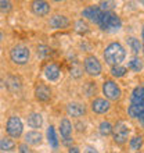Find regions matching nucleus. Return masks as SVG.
<instances>
[{"label": "nucleus", "instance_id": "obj_1", "mask_svg": "<svg viewBox=\"0 0 144 153\" xmlns=\"http://www.w3.org/2000/svg\"><path fill=\"white\" fill-rule=\"evenodd\" d=\"M125 56H126V52H125L123 46L120 43H118V42H114V43L108 45L104 50L105 61L111 65H119L123 61Z\"/></svg>", "mask_w": 144, "mask_h": 153}, {"label": "nucleus", "instance_id": "obj_24", "mask_svg": "<svg viewBox=\"0 0 144 153\" xmlns=\"http://www.w3.org/2000/svg\"><path fill=\"white\" fill-rule=\"evenodd\" d=\"M126 73H128V70L125 68V67H122V65H114V67L111 68V74L114 76H116V78L123 76Z\"/></svg>", "mask_w": 144, "mask_h": 153}, {"label": "nucleus", "instance_id": "obj_13", "mask_svg": "<svg viewBox=\"0 0 144 153\" xmlns=\"http://www.w3.org/2000/svg\"><path fill=\"white\" fill-rule=\"evenodd\" d=\"M32 10L36 16H47L48 11H50V6H48L47 1H33Z\"/></svg>", "mask_w": 144, "mask_h": 153}, {"label": "nucleus", "instance_id": "obj_7", "mask_svg": "<svg viewBox=\"0 0 144 153\" xmlns=\"http://www.w3.org/2000/svg\"><path fill=\"white\" fill-rule=\"evenodd\" d=\"M7 132L10 137L18 138L22 134V123H21L20 117L12 116L7 121Z\"/></svg>", "mask_w": 144, "mask_h": 153}, {"label": "nucleus", "instance_id": "obj_17", "mask_svg": "<svg viewBox=\"0 0 144 153\" xmlns=\"http://www.w3.org/2000/svg\"><path fill=\"white\" fill-rule=\"evenodd\" d=\"M130 100H132V103H144V84L137 86L133 91Z\"/></svg>", "mask_w": 144, "mask_h": 153}, {"label": "nucleus", "instance_id": "obj_25", "mask_svg": "<svg viewBox=\"0 0 144 153\" xmlns=\"http://www.w3.org/2000/svg\"><path fill=\"white\" fill-rule=\"evenodd\" d=\"M7 86L11 89V91H18V89L21 88V82L17 76H11V78H8V81H7Z\"/></svg>", "mask_w": 144, "mask_h": 153}, {"label": "nucleus", "instance_id": "obj_2", "mask_svg": "<svg viewBox=\"0 0 144 153\" xmlns=\"http://www.w3.org/2000/svg\"><path fill=\"white\" fill-rule=\"evenodd\" d=\"M98 25H100V28L103 31H116V29L120 28L122 22H120V18L115 13L105 11L103 13V17H101Z\"/></svg>", "mask_w": 144, "mask_h": 153}, {"label": "nucleus", "instance_id": "obj_19", "mask_svg": "<svg viewBox=\"0 0 144 153\" xmlns=\"http://www.w3.org/2000/svg\"><path fill=\"white\" fill-rule=\"evenodd\" d=\"M25 141L29 145H37L42 142V135L37 131H29L26 135H25Z\"/></svg>", "mask_w": 144, "mask_h": 153}, {"label": "nucleus", "instance_id": "obj_16", "mask_svg": "<svg viewBox=\"0 0 144 153\" xmlns=\"http://www.w3.org/2000/svg\"><path fill=\"white\" fill-rule=\"evenodd\" d=\"M60 132H61V137L64 139H68L71 137V132H72V124L69 123L68 118H64L61 121L60 124Z\"/></svg>", "mask_w": 144, "mask_h": 153}, {"label": "nucleus", "instance_id": "obj_23", "mask_svg": "<svg viewBox=\"0 0 144 153\" xmlns=\"http://www.w3.org/2000/svg\"><path fill=\"white\" fill-rule=\"evenodd\" d=\"M98 129H100V134L104 135V137L112 134V125H111V123H108V121H103L100 124V128Z\"/></svg>", "mask_w": 144, "mask_h": 153}, {"label": "nucleus", "instance_id": "obj_11", "mask_svg": "<svg viewBox=\"0 0 144 153\" xmlns=\"http://www.w3.org/2000/svg\"><path fill=\"white\" fill-rule=\"evenodd\" d=\"M69 25V21L67 17L60 16V14H56L50 18V27H53L54 29H64Z\"/></svg>", "mask_w": 144, "mask_h": 153}, {"label": "nucleus", "instance_id": "obj_33", "mask_svg": "<svg viewBox=\"0 0 144 153\" xmlns=\"http://www.w3.org/2000/svg\"><path fill=\"white\" fill-rule=\"evenodd\" d=\"M20 152L21 153H31V150H29V148L26 145H20Z\"/></svg>", "mask_w": 144, "mask_h": 153}, {"label": "nucleus", "instance_id": "obj_35", "mask_svg": "<svg viewBox=\"0 0 144 153\" xmlns=\"http://www.w3.org/2000/svg\"><path fill=\"white\" fill-rule=\"evenodd\" d=\"M68 153H80L79 149L76 148V146H73V148H69V152Z\"/></svg>", "mask_w": 144, "mask_h": 153}, {"label": "nucleus", "instance_id": "obj_3", "mask_svg": "<svg viewBox=\"0 0 144 153\" xmlns=\"http://www.w3.org/2000/svg\"><path fill=\"white\" fill-rule=\"evenodd\" d=\"M10 56H11V60L15 63V64H25V63H28L29 60V50L28 48H25L22 45H18V46H14L10 53Z\"/></svg>", "mask_w": 144, "mask_h": 153}, {"label": "nucleus", "instance_id": "obj_26", "mask_svg": "<svg viewBox=\"0 0 144 153\" xmlns=\"http://www.w3.org/2000/svg\"><path fill=\"white\" fill-rule=\"evenodd\" d=\"M129 68H132L133 71L139 73L143 68V63H141L140 59H132V60L129 61Z\"/></svg>", "mask_w": 144, "mask_h": 153}, {"label": "nucleus", "instance_id": "obj_8", "mask_svg": "<svg viewBox=\"0 0 144 153\" xmlns=\"http://www.w3.org/2000/svg\"><path fill=\"white\" fill-rule=\"evenodd\" d=\"M83 17H86L87 20L93 21V22H96L98 24L101 20V17H103V11L100 10V7H94V6H90V7H86L83 10Z\"/></svg>", "mask_w": 144, "mask_h": 153}, {"label": "nucleus", "instance_id": "obj_32", "mask_svg": "<svg viewBox=\"0 0 144 153\" xmlns=\"http://www.w3.org/2000/svg\"><path fill=\"white\" fill-rule=\"evenodd\" d=\"M112 4H114V1H101L100 3V10L103 11V10H108L109 7H112Z\"/></svg>", "mask_w": 144, "mask_h": 153}, {"label": "nucleus", "instance_id": "obj_5", "mask_svg": "<svg viewBox=\"0 0 144 153\" xmlns=\"http://www.w3.org/2000/svg\"><path fill=\"white\" fill-rule=\"evenodd\" d=\"M112 134H114V141L116 143H125V142L128 141V135H129V128L128 125L125 124L123 121H119V123H116L115 127H112Z\"/></svg>", "mask_w": 144, "mask_h": 153}, {"label": "nucleus", "instance_id": "obj_27", "mask_svg": "<svg viewBox=\"0 0 144 153\" xmlns=\"http://www.w3.org/2000/svg\"><path fill=\"white\" fill-rule=\"evenodd\" d=\"M143 146V138L141 137H134L133 139H130V148L133 150H139Z\"/></svg>", "mask_w": 144, "mask_h": 153}, {"label": "nucleus", "instance_id": "obj_22", "mask_svg": "<svg viewBox=\"0 0 144 153\" xmlns=\"http://www.w3.org/2000/svg\"><path fill=\"white\" fill-rule=\"evenodd\" d=\"M128 45L130 46V49H132V52L133 53H139L141 50V43H140V40L136 39V38H129L128 39Z\"/></svg>", "mask_w": 144, "mask_h": 153}, {"label": "nucleus", "instance_id": "obj_9", "mask_svg": "<svg viewBox=\"0 0 144 153\" xmlns=\"http://www.w3.org/2000/svg\"><path fill=\"white\" fill-rule=\"evenodd\" d=\"M92 110L97 114H104L109 110V102L101 97H97L92 102Z\"/></svg>", "mask_w": 144, "mask_h": 153}, {"label": "nucleus", "instance_id": "obj_37", "mask_svg": "<svg viewBox=\"0 0 144 153\" xmlns=\"http://www.w3.org/2000/svg\"><path fill=\"white\" fill-rule=\"evenodd\" d=\"M143 40H144V27H143Z\"/></svg>", "mask_w": 144, "mask_h": 153}, {"label": "nucleus", "instance_id": "obj_30", "mask_svg": "<svg viewBox=\"0 0 144 153\" xmlns=\"http://www.w3.org/2000/svg\"><path fill=\"white\" fill-rule=\"evenodd\" d=\"M71 74L75 76V78H79V76L82 75V68H80L79 65H75V67H72Z\"/></svg>", "mask_w": 144, "mask_h": 153}, {"label": "nucleus", "instance_id": "obj_36", "mask_svg": "<svg viewBox=\"0 0 144 153\" xmlns=\"http://www.w3.org/2000/svg\"><path fill=\"white\" fill-rule=\"evenodd\" d=\"M1 39H3V33L0 32V40H1Z\"/></svg>", "mask_w": 144, "mask_h": 153}, {"label": "nucleus", "instance_id": "obj_31", "mask_svg": "<svg viewBox=\"0 0 144 153\" xmlns=\"http://www.w3.org/2000/svg\"><path fill=\"white\" fill-rule=\"evenodd\" d=\"M37 54H39L40 57H44L46 54H48V48H46V46H40V48L37 49Z\"/></svg>", "mask_w": 144, "mask_h": 153}, {"label": "nucleus", "instance_id": "obj_12", "mask_svg": "<svg viewBox=\"0 0 144 153\" xmlns=\"http://www.w3.org/2000/svg\"><path fill=\"white\" fill-rule=\"evenodd\" d=\"M35 96H36V99L40 102H47L48 99L51 97V91H50V88L46 86V85H39L35 91Z\"/></svg>", "mask_w": 144, "mask_h": 153}, {"label": "nucleus", "instance_id": "obj_10", "mask_svg": "<svg viewBox=\"0 0 144 153\" xmlns=\"http://www.w3.org/2000/svg\"><path fill=\"white\" fill-rule=\"evenodd\" d=\"M67 111H68L69 116L72 117H82L86 113V107H84L82 103H78V102H72L67 106Z\"/></svg>", "mask_w": 144, "mask_h": 153}, {"label": "nucleus", "instance_id": "obj_21", "mask_svg": "<svg viewBox=\"0 0 144 153\" xmlns=\"http://www.w3.org/2000/svg\"><path fill=\"white\" fill-rule=\"evenodd\" d=\"M47 138H48V143L53 146V148H57L58 146V139L56 137V129L53 125H50L47 129Z\"/></svg>", "mask_w": 144, "mask_h": 153}, {"label": "nucleus", "instance_id": "obj_29", "mask_svg": "<svg viewBox=\"0 0 144 153\" xmlns=\"http://www.w3.org/2000/svg\"><path fill=\"white\" fill-rule=\"evenodd\" d=\"M11 10V3L10 1H4V0H0V11H10Z\"/></svg>", "mask_w": 144, "mask_h": 153}, {"label": "nucleus", "instance_id": "obj_15", "mask_svg": "<svg viewBox=\"0 0 144 153\" xmlns=\"http://www.w3.org/2000/svg\"><path fill=\"white\" fill-rule=\"evenodd\" d=\"M128 113L133 118H140L144 116V103H132Z\"/></svg>", "mask_w": 144, "mask_h": 153}, {"label": "nucleus", "instance_id": "obj_28", "mask_svg": "<svg viewBox=\"0 0 144 153\" xmlns=\"http://www.w3.org/2000/svg\"><path fill=\"white\" fill-rule=\"evenodd\" d=\"M75 27H76V31H78V32H80V33H84V32H87V31H89L87 24H86V22H83V21H78V22L75 24Z\"/></svg>", "mask_w": 144, "mask_h": 153}, {"label": "nucleus", "instance_id": "obj_14", "mask_svg": "<svg viewBox=\"0 0 144 153\" xmlns=\"http://www.w3.org/2000/svg\"><path fill=\"white\" fill-rule=\"evenodd\" d=\"M44 75L46 78L50 81H56L58 76H60V68H58V65L56 64H47L46 65V68H44Z\"/></svg>", "mask_w": 144, "mask_h": 153}, {"label": "nucleus", "instance_id": "obj_34", "mask_svg": "<svg viewBox=\"0 0 144 153\" xmlns=\"http://www.w3.org/2000/svg\"><path fill=\"white\" fill-rule=\"evenodd\" d=\"M84 153H98L96 150V148H93V146H87L86 149H84Z\"/></svg>", "mask_w": 144, "mask_h": 153}, {"label": "nucleus", "instance_id": "obj_4", "mask_svg": "<svg viewBox=\"0 0 144 153\" xmlns=\"http://www.w3.org/2000/svg\"><path fill=\"white\" fill-rule=\"evenodd\" d=\"M103 92H104L105 97H107L108 100H118V99H120V95H122L118 84L111 79H108L104 82V85H103Z\"/></svg>", "mask_w": 144, "mask_h": 153}, {"label": "nucleus", "instance_id": "obj_18", "mask_svg": "<svg viewBox=\"0 0 144 153\" xmlns=\"http://www.w3.org/2000/svg\"><path fill=\"white\" fill-rule=\"evenodd\" d=\"M43 124V118L39 113H32L28 116V125L32 128H40Z\"/></svg>", "mask_w": 144, "mask_h": 153}, {"label": "nucleus", "instance_id": "obj_6", "mask_svg": "<svg viewBox=\"0 0 144 153\" xmlns=\"http://www.w3.org/2000/svg\"><path fill=\"white\" fill-rule=\"evenodd\" d=\"M83 64H84V70H86V73H87L89 75L96 76V75H100L101 74V64H100V61L97 60V57L87 56L84 59Z\"/></svg>", "mask_w": 144, "mask_h": 153}, {"label": "nucleus", "instance_id": "obj_20", "mask_svg": "<svg viewBox=\"0 0 144 153\" xmlns=\"http://www.w3.org/2000/svg\"><path fill=\"white\" fill-rule=\"evenodd\" d=\"M15 148V143L11 141V139H7V138H1L0 139V150H4V152H11Z\"/></svg>", "mask_w": 144, "mask_h": 153}]
</instances>
